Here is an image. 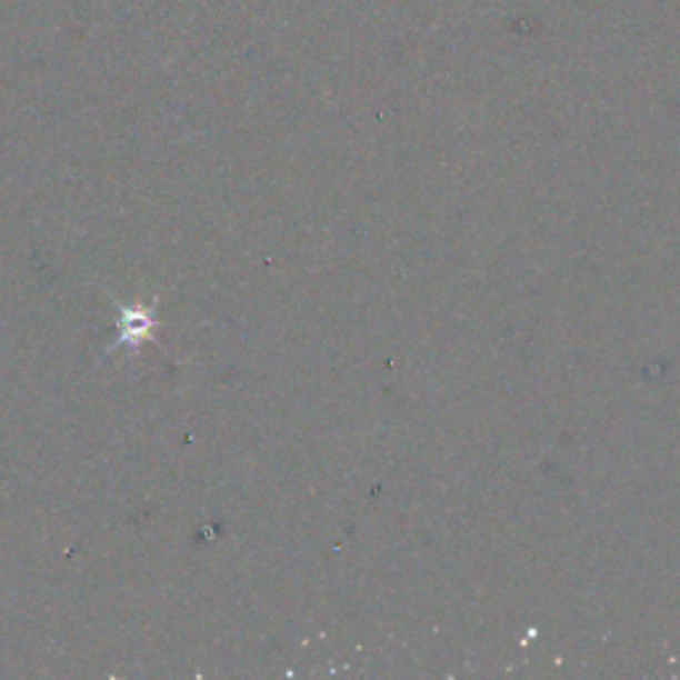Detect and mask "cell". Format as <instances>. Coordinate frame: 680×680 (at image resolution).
Here are the masks:
<instances>
[{"label":"cell","mask_w":680,"mask_h":680,"mask_svg":"<svg viewBox=\"0 0 680 680\" xmlns=\"http://www.w3.org/2000/svg\"><path fill=\"white\" fill-rule=\"evenodd\" d=\"M154 328H158V319H154L152 309H139V306H122L120 336L110 346V351L118 349V346H128V349H133V346L144 343L147 338H152Z\"/></svg>","instance_id":"cell-1"}]
</instances>
